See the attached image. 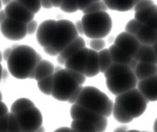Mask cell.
Masks as SVG:
<instances>
[{
    "instance_id": "cell-32",
    "label": "cell",
    "mask_w": 157,
    "mask_h": 132,
    "mask_svg": "<svg viewBox=\"0 0 157 132\" xmlns=\"http://www.w3.org/2000/svg\"><path fill=\"white\" fill-rule=\"evenodd\" d=\"M60 9L65 13H72L78 10L77 1H62Z\"/></svg>"
},
{
    "instance_id": "cell-21",
    "label": "cell",
    "mask_w": 157,
    "mask_h": 132,
    "mask_svg": "<svg viewBox=\"0 0 157 132\" xmlns=\"http://www.w3.org/2000/svg\"><path fill=\"white\" fill-rule=\"evenodd\" d=\"M100 72L98 62V54L93 49L88 50V57H87V68H86L85 77H93L98 75Z\"/></svg>"
},
{
    "instance_id": "cell-5",
    "label": "cell",
    "mask_w": 157,
    "mask_h": 132,
    "mask_svg": "<svg viewBox=\"0 0 157 132\" xmlns=\"http://www.w3.org/2000/svg\"><path fill=\"white\" fill-rule=\"evenodd\" d=\"M81 22L84 34L91 39L105 38L109 35L113 26L110 16L104 11L84 15Z\"/></svg>"
},
{
    "instance_id": "cell-41",
    "label": "cell",
    "mask_w": 157,
    "mask_h": 132,
    "mask_svg": "<svg viewBox=\"0 0 157 132\" xmlns=\"http://www.w3.org/2000/svg\"><path fill=\"white\" fill-rule=\"evenodd\" d=\"M7 113H9L8 109H7L6 104L2 102V94L0 92V119L5 115H7Z\"/></svg>"
},
{
    "instance_id": "cell-45",
    "label": "cell",
    "mask_w": 157,
    "mask_h": 132,
    "mask_svg": "<svg viewBox=\"0 0 157 132\" xmlns=\"http://www.w3.org/2000/svg\"><path fill=\"white\" fill-rule=\"evenodd\" d=\"M40 5L44 8L50 9L52 7L51 1H40Z\"/></svg>"
},
{
    "instance_id": "cell-47",
    "label": "cell",
    "mask_w": 157,
    "mask_h": 132,
    "mask_svg": "<svg viewBox=\"0 0 157 132\" xmlns=\"http://www.w3.org/2000/svg\"><path fill=\"white\" fill-rule=\"evenodd\" d=\"M54 132H71V129L68 127H62L55 130Z\"/></svg>"
},
{
    "instance_id": "cell-38",
    "label": "cell",
    "mask_w": 157,
    "mask_h": 132,
    "mask_svg": "<svg viewBox=\"0 0 157 132\" xmlns=\"http://www.w3.org/2000/svg\"><path fill=\"white\" fill-rule=\"evenodd\" d=\"M9 113L0 119V132H7L8 131Z\"/></svg>"
},
{
    "instance_id": "cell-35",
    "label": "cell",
    "mask_w": 157,
    "mask_h": 132,
    "mask_svg": "<svg viewBox=\"0 0 157 132\" xmlns=\"http://www.w3.org/2000/svg\"><path fill=\"white\" fill-rule=\"evenodd\" d=\"M90 43V45L91 49L94 50L97 52L104 49L106 45L105 41L103 39H92Z\"/></svg>"
},
{
    "instance_id": "cell-15",
    "label": "cell",
    "mask_w": 157,
    "mask_h": 132,
    "mask_svg": "<svg viewBox=\"0 0 157 132\" xmlns=\"http://www.w3.org/2000/svg\"><path fill=\"white\" fill-rule=\"evenodd\" d=\"M156 75L137 82V90L147 102L156 101Z\"/></svg>"
},
{
    "instance_id": "cell-6",
    "label": "cell",
    "mask_w": 157,
    "mask_h": 132,
    "mask_svg": "<svg viewBox=\"0 0 157 132\" xmlns=\"http://www.w3.org/2000/svg\"><path fill=\"white\" fill-rule=\"evenodd\" d=\"M57 68L54 73L52 96L58 101H68L79 85L69 75L67 69Z\"/></svg>"
},
{
    "instance_id": "cell-23",
    "label": "cell",
    "mask_w": 157,
    "mask_h": 132,
    "mask_svg": "<svg viewBox=\"0 0 157 132\" xmlns=\"http://www.w3.org/2000/svg\"><path fill=\"white\" fill-rule=\"evenodd\" d=\"M154 15H157V6L155 4L147 8L135 12L134 19L144 25Z\"/></svg>"
},
{
    "instance_id": "cell-22",
    "label": "cell",
    "mask_w": 157,
    "mask_h": 132,
    "mask_svg": "<svg viewBox=\"0 0 157 132\" xmlns=\"http://www.w3.org/2000/svg\"><path fill=\"white\" fill-rule=\"evenodd\" d=\"M55 67L53 64L49 61L46 59H42L40 62L37 65L35 69L34 79L37 81H40L51 76L55 73Z\"/></svg>"
},
{
    "instance_id": "cell-33",
    "label": "cell",
    "mask_w": 157,
    "mask_h": 132,
    "mask_svg": "<svg viewBox=\"0 0 157 132\" xmlns=\"http://www.w3.org/2000/svg\"><path fill=\"white\" fill-rule=\"evenodd\" d=\"M7 132H22L17 121V119L13 113L9 112L8 131Z\"/></svg>"
},
{
    "instance_id": "cell-10",
    "label": "cell",
    "mask_w": 157,
    "mask_h": 132,
    "mask_svg": "<svg viewBox=\"0 0 157 132\" xmlns=\"http://www.w3.org/2000/svg\"><path fill=\"white\" fill-rule=\"evenodd\" d=\"M2 34L10 40H19L24 38L27 33V25L7 18L0 25Z\"/></svg>"
},
{
    "instance_id": "cell-25",
    "label": "cell",
    "mask_w": 157,
    "mask_h": 132,
    "mask_svg": "<svg viewBox=\"0 0 157 132\" xmlns=\"http://www.w3.org/2000/svg\"><path fill=\"white\" fill-rule=\"evenodd\" d=\"M112 113L113 114L115 120L120 123H128L134 120V118L130 116L126 112V111L117 103H115V104H113Z\"/></svg>"
},
{
    "instance_id": "cell-58",
    "label": "cell",
    "mask_w": 157,
    "mask_h": 132,
    "mask_svg": "<svg viewBox=\"0 0 157 132\" xmlns=\"http://www.w3.org/2000/svg\"></svg>"
},
{
    "instance_id": "cell-19",
    "label": "cell",
    "mask_w": 157,
    "mask_h": 132,
    "mask_svg": "<svg viewBox=\"0 0 157 132\" xmlns=\"http://www.w3.org/2000/svg\"><path fill=\"white\" fill-rule=\"evenodd\" d=\"M85 47V41L82 37H78L77 38L72 42L68 47L65 49L63 52H61L59 55H57V62L59 64L64 65L65 61L71 56L79 51L80 49Z\"/></svg>"
},
{
    "instance_id": "cell-43",
    "label": "cell",
    "mask_w": 157,
    "mask_h": 132,
    "mask_svg": "<svg viewBox=\"0 0 157 132\" xmlns=\"http://www.w3.org/2000/svg\"><path fill=\"white\" fill-rule=\"evenodd\" d=\"M75 27L76 30H77L78 33H80L81 35L84 34V29H83V27H82V24L81 21H77L75 23Z\"/></svg>"
},
{
    "instance_id": "cell-54",
    "label": "cell",
    "mask_w": 157,
    "mask_h": 132,
    "mask_svg": "<svg viewBox=\"0 0 157 132\" xmlns=\"http://www.w3.org/2000/svg\"><path fill=\"white\" fill-rule=\"evenodd\" d=\"M127 132H145V131H137V130H130V131H127Z\"/></svg>"
},
{
    "instance_id": "cell-49",
    "label": "cell",
    "mask_w": 157,
    "mask_h": 132,
    "mask_svg": "<svg viewBox=\"0 0 157 132\" xmlns=\"http://www.w3.org/2000/svg\"><path fill=\"white\" fill-rule=\"evenodd\" d=\"M51 3H52V7H59L62 4V1H51Z\"/></svg>"
},
{
    "instance_id": "cell-44",
    "label": "cell",
    "mask_w": 157,
    "mask_h": 132,
    "mask_svg": "<svg viewBox=\"0 0 157 132\" xmlns=\"http://www.w3.org/2000/svg\"><path fill=\"white\" fill-rule=\"evenodd\" d=\"M12 50H13V47L11 48H7L4 51V53H3V58L5 60H7L9 58V57H10L11 52H12Z\"/></svg>"
},
{
    "instance_id": "cell-36",
    "label": "cell",
    "mask_w": 157,
    "mask_h": 132,
    "mask_svg": "<svg viewBox=\"0 0 157 132\" xmlns=\"http://www.w3.org/2000/svg\"><path fill=\"white\" fill-rule=\"evenodd\" d=\"M67 70H68L69 75L75 80V81L78 84V85H82L85 82L86 77L84 75V74L78 73V72L74 71V70H72L67 69Z\"/></svg>"
},
{
    "instance_id": "cell-37",
    "label": "cell",
    "mask_w": 157,
    "mask_h": 132,
    "mask_svg": "<svg viewBox=\"0 0 157 132\" xmlns=\"http://www.w3.org/2000/svg\"><path fill=\"white\" fill-rule=\"evenodd\" d=\"M154 4V3L153 1H145V0H143V1H137L133 9L134 12H137L139 10H143V9L151 7Z\"/></svg>"
},
{
    "instance_id": "cell-34",
    "label": "cell",
    "mask_w": 157,
    "mask_h": 132,
    "mask_svg": "<svg viewBox=\"0 0 157 132\" xmlns=\"http://www.w3.org/2000/svg\"><path fill=\"white\" fill-rule=\"evenodd\" d=\"M142 25H143L142 24H140V22H138L134 18V19H132L126 24V32L134 36L136 33H137V32L139 30L140 28L142 27Z\"/></svg>"
},
{
    "instance_id": "cell-51",
    "label": "cell",
    "mask_w": 157,
    "mask_h": 132,
    "mask_svg": "<svg viewBox=\"0 0 157 132\" xmlns=\"http://www.w3.org/2000/svg\"><path fill=\"white\" fill-rule=\"evenodd\" d=\"M35 132H45V129H44V126H41V127H40L39 128V129L37 130Z\"/></svg>"
},
{
    "instance_id": "cell-17",
    "label": "cell",
    "mask_w": 157,
    "mask_h": 132,
    "mask_svg": "<svg viewBox=\"0 0 157 132\" xmlns=\"http://www.w3.org/2000/svg\"><path fill=\"white\" fill-rule=\"evenodd\" d=\"M156 45L147 46L141 44L134 59L138 62H145L156 65Z\"/></svg>"
},
{
    "instance_id": "cell-18",
    "label": "cell",
    "mask_w": 157,
    "mask_h": 132,
    "mask_svg": "<svg viewBox=\"0 0 157 132\" xmlns=\"http://www.w3.org/2000/svg\"><path fill=\"white\" fill-rule=\"evenodd\" d=\"M140 44L147 46L156 45L157 42V31L153 30L145 25H142L134 35Z\"/></svg>"
},
{
    "instance_id": "cell-30",
    "label": "cell",
    "mask_w": 157,
    "mask_h": 132,
    "mask_svg": "<svg viewBox=\"0 0 157 132\" xmlns=\"http://www.w3.org/2000/svg\"><path fill=\"white\" fill-rule=\"evenodd\" d=\"M107 7L106 6L104 1H93V2L85 10L82 11V13L85 15L93 13L101 12V11L106 12L107 10Z\"/></svg>"
},
{
    "instance_id": "cell-28",
    "label": "cell",
    "mask_w": 157,
    "mask_h": 132,
    "mask_svg": "<svg viewBox=\"0 0 157 132\" xmlns=\"http://www.w3.org/2000/svg\"><path fill=\"white\" fill-rule=\"evenodd\" d=\"M71 129L77 132H98L96 126L93 124L78 120H73Z\"/></svg>"
},
{
    "instance_id": "cell-7",
    "label": "cell",
    "mask_w": 157,
    "mask_h": 132,
    "mask_svg": "<svg viewBox=\"0 0 157 132\" xmlns=\"http://www.w3.org/2000/svg\"><path fill=\"white\" fill-rule=\"evenodd\" d=\"M115 103L119 104L134 119L141 116L147 108V102L137 88L117 96Z\"/></svg>"
},
{
    "instance_id": "cell-52",
    "label": "cell",
    "mask_w": 157,
    "mask_h": 132,
    "mask_svg": "<svg viewBox=\"0 0 157 132\" xmlns=\"http://www.w3.org/2000/svg\"><path fill=\"white\" fill-rule=\"evenodd\" d=\"M2 70H3L2 66V65L0 64V81H1V80H2Z\"/></svg>"
},
{
    "instance_id": "cell-16",
    "label": "cell",
    "mask_w": 157,
    "mask_h": 132,
    "mask_svg": "<svg viewBox=\"0 0 157 132\" xmlns=\"http://www.w3.org/2000/svg\"><path fill=\"white\" fill-rule=\"evenodd\" d=\"M109 51L113 62L125 65V66L129 67L132 70L137 66L138 62L137 61H136L132 57H130L128 54L117 46L115 45L111 46L109 47Z\"/></svg>"
},
{
    "instance_id": "cell-42",
    "label": "cell",
    "mask_w": 157,
    "mask_h": 132,
    "mask_svg": "<svg viewBox=\"0 0 157 132\" xmlns=\"http://www.w3.org/2000/svg\"><path fill=\"white\" fill-rule=\"evenodd\" d=\"M93 1H86V0H85V1H77L78 10L83 11Z\"/></svg>"
},
{
    "instance_id": "cell-29",
    "label": "cell",
    "mask_w": 157,
    "mask_h": 132,
    "mask_svg": "<svg viewBox=\"0 0 157 132\" xmlns=\"http://www.w3.org/2000/svg\"><path fill=\"white\" fill-rule=\"evenodd\" d=\"M53 80L54 74L51 76H48V77L45 79L40 80L38 81V87L41 92L47 96H51L52 87H53Z\"/></svg>"
},
{
    "instance_id": "cell-48",
    "label": "cell",
    "mask_w": 157,
    "mask_h": 132,
    "mask_svg": "<svg viewBox=\"0 0 157 132\" xmlns=\"http://www.w3.org/2000/svg\"><path fill=\"white\" fill-rule=\"evenodd\" d=\"M127 131H128V127L126 126H123L117 128V129L114 131V132H127Z\"/></svg>"
},
{
    "instance_id": "cell-12",
    "label": "cell",
    "mask_w": 157,
    "mask_h": 132,
    "mask_svg": "<svg viewBox=\"0 0 157 132\" xmlns=\"http://www.w3.org/2000/svg\"><path fill=\"white\" fill-rule=\"evenodd\" d=\"M114 45L123 50L130 57L134 59L141 44L134 35L124 32L117 35Z\"/></svg>"
},
{
    "instance_id": "cell-50",
    "label": "cell",
    "mask_w": 157,
    "mask_h": 132,
    "mask_svg": "<svg viewBox=\"0 0 157 132\" xmlns=\"http://www.w3.org/2000/svg\"><path fill=\"white\" fill-rule=\"evenodd\" d=\"M8 77V72H7V70H2V79H6Z\"/></svg>"
},
{
    "instance_id": "cell-9",
    "label": "cell",
    "mask_w": 157,
    "mask_h": 132,
    "mask_svg": "<svg viewBox=\"0 0 157 132\" xmlns=\"http://www.w3.org/2000/svg\"><path fill=\"white\" fill-rule=\"evenodd\" d=\"M14 115L22 132H35L42 126V114L37 107H34Z\"/></svg>"
},
{
    "instance_id": "cell-13",
    "label": "cell",
    "mask_w": 157,
    "mask_h": 132,
    "mask_svg": "<svg viewBox=\"0 0 157 132\" xmlns=\"http://www.w3.org/2000/svg\"><path fill=\"white\" fill-rule=\"evenodd\" d=\"M88 50L89 49L87 48H83L67 59L64 64L65 69L74 70L85 75L87 68Z\"/></svg>"
},
{
    "instance_id": "cell-53",
    "label": "cell",
    "mask_w": 157,
    "mask_h": 132,
    "mask_svg": "<svg viewBox=\"0 0 157 132\" xmlns=\"http://www.w3.org/2000/svg\"><path fill=\"white\" fill-rule=\"evenodd\" d=\"M10 2H11V1H2V3H3L4 5H8L9 3Z\"/></svg>"
},
{
    "instance_id": "cell-55",
    "label": "cell",
    "mask_w": 157,
    "mask_h": 132,
    "mask_svg": "<svg viewBox=\"0 0 157 132\" xmlns=\"http://www.w3.org/2000/svg\"><path fill=\"white\" fill-rule=\"evenodd\" d=\"M2 55L1 51H0V62H2Z\"/></svg>"
},
{
    "instance_id": "cell-27",
    "label": "cell",
    "mask_w": 157,
    "mask_h": 132,
    "mask_svg": "<svg viewBox=\"0 0 157 132\" xmlns=\"http://www.w3.org/2000/svg\"><path fill=\"white\" fill-rule=\"evenodd\" d=\"M34 107H35L34 103L31 100L26 98H21L16 100L13 104V105L11 106L10 108V112L15 114V113L26 110V109H30V108H33Z\"/></svg>"
},
{
    "instance_id": "cell-39",
    "label": "cell",
    "mask_w": 157,
    "mask_h": 132,
    "mask_svg": "<svg viewBox=\"0 0 157 132\" xmlns=\"http://www.w3.org/2000/svg\"><path fill=\"white\" fill-rule=\"evenodd\" d=\"M38 28V22L33 20L27 25V33L28 35L34 34Z\"/></svg>"
},
{
    "instance_id": "cell-24",
    "label": "cell",
    "mask_w": 157,
    "mask_h": 132,
    "mask_svg": "<svg viewBox=\"0 0 157 132\" xmlns=\"http://www.w3.org/2000/svg\"><path fill=\"white\" fill-rule=\"evenodd\" d=\"M107 8L117 11H128L134 8L137 1H104Z\"/></svg>"
},
{
    "instance_id": "cell-2",
    "label": "cell",
    "mask_w": 157,
    "mask_h": 132,
    "mask_svg": "<svg viewBox=\"0 0 157 132\" xmlns=\"http://www.w3.org/2000/svg\"><path fill=\"white\" fill-rule=\"evenodd\" d=\"M104 74L108 89L116 96L136 88L138 82L133 70L125 65L113 62Z\"/></svg>"
},
{
    "instance_id": "cell-56",
    "label": "cell",
    "mask_w": 157,
    "mask_h": 132,
    "mask_svg": "<svg viewBox=\"0 0 157 132\" xmlns=\"http://www.w3.org/2000/svg\"><path fill=\"white\" fill-rule=\"evenodd\" d=\"M2 2L0 1V9L2 8Z\"/></svg>"
},
{
    "instance_id": "cell-40",
    "label": "cell",
    "mask_w": 157,
    "mask_h": 132,
    "mask_svg": "<svg viewBox=\"0 0 157 132\" xmlns=\"http://www.w3.org/2000/svg\"><path fill=\"white\" fill-rule=\"evenodd\" d=\"M83 87H84L82 86V85H79V86L77 87V89H76V90H75V92L73 93L70 99H69L68 101L69 103H70V104H75L76 103V100L78 99V96H79L80 93H81V92H82V89H83Z\"/></svg>"
},
{
    "instance_id": "cell-46",
    "label": "cell",
    "mask_w": 157,
    "mask_h": 132,
    "mask_svg": "<svg viewBox=\"0 0 157 132\" xmlns=\"http://www.w3.org/2000/svg\"><path fill=\"white\" fill-rule=\"evenodd\" d=\"M7 18L6 13H5V10H0V25L5 21Z\"/></svg>"
},
{
    "instance_id": "cell-31",
    "label": "cell",
    "mask_w": 157,
    "mask_h": 132,
    "mask_svg": "<svg viewBox=\"0 0 157 132\" xmlns=\"http://www.w3.org/2000/svg\"><path fill=\"white\" fill-rule=\"evenodd\" d=\"M19 2L34 15L40 10L41 7L40 1H19Z\"/></svg>"
},
{
    "instance_id": "cell-3",
    "label": "cell",
    "mask_w": 157,
    "mask_h": 132,
    "mask_svg": "<svg viewBox=\"0 0 157 132\" xmlns=\"http://www.w3.org/2000/svg\"><path fill=\"white\" fill-rule=\"evenodd\" d=\"M75 104L105 118L109 117L113 111V101L106 94L94 87H83Z\"/></svg>"
},
{
    "instance_id": "cell-8",
    "label": "cell",
    "mask_w": 157,
    "mask_h": 132,
    "mask_svg": "<svg viewBox=\"0 0 157 132\" xmlns=\"http://www.w3.org/2000/svg\"><path fill=\"white\" fill-rule=\"evenodd\" d=\"M71 117L74 120H78L93 124L98 132H104L107 126V120L105 117L81 106L74 104L71 108Z\"/></svg>"
},
{
    "instance_id": "cell-57",
    "label": "cell",
    "mask_w": 157,
    "mask_h": 132,
    "mask_svg": "<svg viewBox=\"0 0 157 132\" xmlns=\"http://www.w3.org/2000/svg\"><path fill=\"white\" fill-rule=\"evenodd\" d=\"M71 132H77V131H74V130L71 129Z\"/></svg>"
},
{
    "instance_id": "cell-26",
    "label": "cell",
    "mask_w": 157,
    "mask_h": 132,
    "mask_svg": "<svg viewBox=\"0 0 157 132\" xmlns=\"http://www.w3.org/2000/svg\"><path fill=\"white\" fill-rule=\"evenodd\" d=\"M98 54V62H99V69L100 72L102 74L105 73L110 65L113 63L111 56H110L109 49H104L100 51Z\"/></svg>"
},
{
    "instance_id": "cell-14",
    "label": "cell",
    "mask_w": 157,
    "mask_h": 132,
    "mask_svg": "<svg viewBox=\"0 0 157 132\" xmlns=\"http://www.w3.org/2000/svg\"><path fill=\"white\" fill-rule=\"evenodd\" d=\"M57 21L46 20L40 24L37 30V40L42 47L46 48L50 46L54 34H55Z\"/></svg>"
},
{
    "instance_id": "cell-1",
    "label": "cell",
    "mask_w": 157,
    "mask_h": 132,
    "mask_svg": "<svg viewBox=\"0 0 157 132\" xmlns=\"http://www.w3.org/2000/svg\"><path fill=\"white\" fill-rule=\"evenodd\" d=\"M41 60V56L33 48L16 45L13 46L7 62L9 72L13 77L18 79H33L35 68Z\"/></svg>"
},
{
    "instance_id": "cell-20",
    "label": "cell",
    "mask_w": 157,
    "mask_h": 132,
    "mask_svg": "<svg viewBox=\"0 0 157 132\" xmlns=\"http://www.w3.org/2000/svg\"><path fill=\"white\" fill-rule=\"evenodd\" d=\"M133 72L139 81L147 79L156 75L157 66L155 64L145 62H137Z\"/></svg>"
},
{
    "instance_id": "cell-4",
    "label": "cell",
    "mask_w": 157,
    "mask_h": 132,
    "mask_svg": "<svg viewBox=\"0 0 157 132\" xmlns=\"http://www.w3.org/2000/svg\"><path fill=\"white\" fill-rule=\"evenodd\" d=\"M78 37V33L72 21L66 19L57 21L52 43L49 46L44 48L45 52L51 56L59 55Z\"/></svg>"
},
{
    "instance_id": "cell-11",
    "label": "cell",
    "mask_w": 157,
    "mask_h": 132,
    "mask_svg": "<svg viewBox=\"0 0 157 132\" xmlns=\"http://www.w3.org/2000/svg\"><path fill=\"white\" fill-rule=\"evenodd\" d=\"M7 18L27 25L34 20L35 15L29 12L19 2V1H11L6 5L5 10Z\"/></svg>"
}]
</instances>
